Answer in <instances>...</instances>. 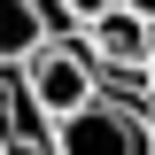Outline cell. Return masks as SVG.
I'll return each mask as SVG.
<instances>
[{
	"instance_id": "cell-1",
	"label": "cell",
	"mask_w": 155,
	"mask_h": 155,
	"mask_svg": "<svg viewBox=\"0 0 155 155\" xmlns=\"http://www.w3.org/2000/svg\"><path fill=\"white\" fill-rule=\"evenodd\" d=\"M54 155H155V116H140V109L101 93L93 109L54 124Z\"/></svg>"
},
{
	"instance_id": "cell-2",
	"label": "cell",
	"mask_w": 155,
	"mask_h": 155,
	"mask_svg": "<svg viewBox=\"0 0 155 155\" xmlns=\"http://www.w3.org/2000/svg\"><path fill=\"white\" fill-rule=\"evenodd\" d=\"M23 85H31V101L62 124V116H78V109L101 101V62H93L85 39H78V47H39V54L23 62Z\"/></svg>"
},
{
	"instance_id": "cell-3",
	"label": "cell",
	"mask_w": 155,
	"mask_h": 155,
	"mask_svg": "<svg viewBox=\"0 0 155 155\" xmlns=\"http://www.w3.org/2000/svg\"><path fill=\"white\" fill-rule=\"evenodd\" d=\"M85 47H93V62H101V78H147V54H155V23H140L132 8H109V16H93L85 23Z\"/></svg>"
},
{
	"instance_id": "cell-4",
	"label": "cell",
	"mask_w": 155,
	"mask_h": 155,
	"mask_svg": "<svg viewBox=\"0 0 155 155\" xmlns=\"http://www.w3.org/2000/svg\"><path fill=\"white\" fill-rule=\"evenodd\" d=\"M8 140H23V147H54V116L31 101L23 70H0V147H8Z\"/></svg>"
},
{
	"instance_id": "cell-5",
	"label": "cell",
	"mask_w": 155,
	"mask_h": 155,
	"mask_svg": "<svg viewBox=\"0 0 155 155\" xmlns=\"http://www.w3.org/2000/svg\"><path fill=\"white\" fill-rule=\"evenodd\" d=\"M39 47H47V23L31 16V0H0V70H23Z\"/></svg>"
},
{
	"instance_id": "cell-6",
	"label": "cell",
	"mask_w": 155,
	"mask_h": 155,
	"mask_svg": "<svg viewBox=\"0 0 155 155\" xmlns=\"http://www.w3.org/2000/svg\"><path fill=\"white\" fill-rule=\"evenodd\" d=\"M62 8H70V16H78V23H93V16H109L116 0H62Z\"/></svg>"
},
{
	"instance_id": "cell-7",
	"label": "cell",
	"mask_w": 155,
	"mask_h": 155,
	"mask_svg": "<svg viewBox=\"0 0 155 155\" xmlns=\"http://www.w3.org/2000/svg\"><path fill=\"white\" fill-rule=\"evenodd\" d=\"M116 8H132L140 23H155V0H116Z\"/></svg>"
},
{
	"instance_id": "cell-8",
	"label": "cell",
	"mask_w": 155,
	"mask_h": 155,
	"mask_svg": "<svg viewBox=\"0 0 155 155\" xmlns=\"http://www.w3.org/2000/svg\"><path fill=\"white\" fill-rule=\"evenodd\" d=\"M0 155H54V147H23V140H8V147H0Z\"/></svg>"
}]
</instances>
